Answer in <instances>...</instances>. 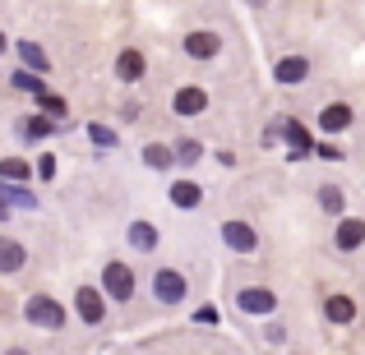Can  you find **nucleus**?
Here are the masks:
<instances>
[{"mask_svg":"<svg viewBox=\"0 0 365 355\" xmlns=\"http://www.w3.org/2000/svg\"><path fill=\"white\" fill-rule=\"evenodd\" d=\"M102 286H107V295H116V300H130L134 295V277L125 263H107V272H102Z\"/></svg>","mask_w":365,"mask_h":355,"instance_id":"f257e3e1","label":"nucleus"},{"mask_svg":"<svg viewBox=\"0 0 365 355\" xmlns=\"http://www.w3.org/2000/svg\"><path fill=\"white\" fill-rule=\"evenodd\" d=\"M236 304H241L245 314H273L277 309V295L264 291V286H245V291L236 295Z\"/></svg>","mask_w":365,"mask_h":355,"instance_id":"f03ea898","label":"nucleus"},{"mask_svg":"<svg viewBox=\"0 0 365 355\" xmlns=\"http://www.w3.org/2000/svg\"><path fill=\"white\" fill-rule=\"evenodd\" d=\"M153 291H158V300H162V304H176V300H185V277L167 267V272L153 277Z\"/></svg>","mask_w":365,"mask_h":355,"instance_id":"7ed1b4c3","label":"nucleus"},{"mask_svg":"<svg viewBox=\"0 0 365 355\" xmlns=\"http://www.w3.org/2000/svg\"><path fill=\"white\" fill-rule=\"evenodd\" d=\"M28 319L42 323V328H61L65 314H61V304H56V300H46V295H33V300H28Z\"/></svg>","mask_w":365,"mask_h":355,"instance_id":"20e7f679","label":"nucleus"},{"mask_svg":"<svg viewBox=\"0 0 365 355\" xmlns=\"http://www.w3.org/2000/svg\"><path fill=\"white\" fill-rule=\"evenodd\" d=\"M310 79V60L305 55H287V60H277V83H287V88H296V83Z\"/></svg>","mask_w":365,"mask_h":355,"instance_id":"39448f33","label":"nucleus"},{"mask_svg":"<svg viewBox=\"0 0 365 355\" xmlns=\"http://www.w3.org/2000/svg\"><path fill=\"white\" fill-rule=\"evenodd\" d=\"M222 240L236 249V254H250V249L259 245V235H255V226H245V222H227L222 226Z\"/></svg>","mask_w":365,"mask_h":355,"instance_id":"423d86ee","label":"nucleus"},{"mask_svg":"<svg viewBox=\"0 0 365 355\" xmlns=\"http://www.w3.org/2000/svg\"><path fill=\"white\" fill-rule=\"evenodd\" d=\"M365 245V222L361 217H342L338 222V249H361Z\"/></svg>","mask_w":365,"mask_h":355,"instance_id":"0eeeda50","label":"nucleus"},{"mask_svg":"<svg viewBox=\"0 0 365 355\" xmlns=\"http://www.w3.org/2000/svg\"><path fill=\"white\" fill-rule=\"evenodd\" d=\"M208 107V92L204 88H180L176 92V116H199Z\"/></svg>","mask_w":365,"mask_h":355,"instance_id":"6e6552de","label":"nucleus"},{"mask_svg":"<svg viewBox=\"0 0 365 355\" xmlns=\"http://www.w3.org/2000/svg\"><path fill=\"white\" fill-rule=\"evenodd\" d=\"M217 46H222V42H217V33H190V37H185V51L195 55V60H208V55H217Z\"/></svg>","mask_w":365,"mask_h":355,"instance_id":"1a4fd4ad","label":"nucleus"},{"mask_svg":"<svg viewBox=\"0 0 365 355\" xmlns=\"http://www.w3.org/2000/svg\"><path fill=\"white\" fill-rule=\"evenodd\" d=\"M319 124H324L329 134L347 129V124H351V107H347V102H333V107H324V111H319Z\"/></svg>","mask_w":365,"mask_h":355,"instance_id":"9d476101","label":"nucleus"},{"mask_svg":"<svg viewBox=\"0 0 365 355\" xmlns=\"http://www.w3.org/2000/svg\"><path fill=\"white\" fill-rule=\"evenodd\" d=\"M79 319H83V323H102V291L79 286Z\"/></svg>","mask_w":365,"mask_h":355,"instance_id":"9b49d317","label":"nucleus"},{"mask_svg":"<svg viewBox=\"0 0 365 355\" xmlns=\"http://www.w3.org/2000/svg\"><path fill=\"white\" fill-rule=\"evenodd\" d=\"M324 314H329L333 323H351V319H356V300H351V295H329Z\"/></svg>","mask_w":365,"mask_h":355,"instance_id":"f8f14e48","label":"nucleus"},{"mask_svg":"<svg viewBox=\"0 0 365 355\" xmlns=\"http://www.w3.org/2000/svg\"><path fill=\"white\" fill-rule=\"evenodd\" d=\"M116 79H125V83L143 79V55H139V51H120V60H116Z\"/></svg>","mask_w":365,"mask_h":355,"instance_id":"ddd939ff","label":"nucleus"},{"mask_svg":"<svg viewBox=\"0 0 365 355\" xmlns=\"http://www.w3.org/2000/svg\"><path fill=\"white\" fill-rule=\"evenodd\" d=\"M199 198H204V189H199V185H190V180L171 185V203H176V208H199Z\"/></svg>","mask_w":365,"mask_h":355,"instance_id":"4468645a","label":"nucleus"},{"mask_svg":"<svg viewBox=\"0 0 365 355\" xmlns=\"http://www.w3.org/2000/svg\"><path fill=\"white\" fill-rule=\"evenodd\" d=\"M19 267H24V245L0 240V272H19Z\"/></svg>","mask_w":365,"mask_h":355,"instance_id":"2eb2a0df","label":"nucleus"},{"mask_svg":"<svg viewBox=\"0 0 365 355\" xmlns=\"http://www.w3.org/2000/svg\"><path fill=\"white\" fill-rule=\"evenodd\" d=\"M130 245L134 249H153V245H158V231H153L148 222H134L130 226Z\"/></svg>","mask_w":365,"mask_h":355,"instance_id":"dca6fc26","label":"nucleus"},{"mask_svg":"<svg viewBox=\"0 0 365 355\" xmlns=\"http://www.w3.org/2000/svg\"><path fill=\"white\" fill-rule=\"evenodd\" d=\"M19 55H24L28 70H46V51H42L37 42H19Z\"/></svg>","mask_w":365,"mask_h":355,"instance_id":"f3484780","label":"nucleus"},{"mask_svg":"<svg viewBox=\"0 0 365 355\" xmlns=\"http://www.w3.org/2000/svg\"><path fill=\"white\" fill-rule=\"evenodd\" d=\"M33 176V166L28 161H19V157H5L0 161V180H28Z\"/></svg>","mask_w":365,"mask_h":355,"instance_id":"a211bd4d","label":"nucleus"},{"mask_svg":"<svg viewBox=\"0 0 365 355\" xmlns=\"http://www.w3.org/2000/svg\"><path fill=\"white\" fill-rule=\"evenodd\" d=\"M171 157L176 152H167V148H143V161H148L153 171H162V166H171Z\"/></svg>","mask_w":365,"mask_h":355,"instance_id":"6ab92c4d","label":"nucleus"},{"mask_svg":"<svg viewBox=\"0 0 365 355\" xmlns=\"http://www.w3.org/2000/svg\"><path fill=\"white\" fill-rule=\"evenodd\" d=\"M319 203L329 208V213H342V189H338V185H324V189H319Z\"/></svg>","mask_w":365,"mask_h":355,"instance_id":"aec40b11","label":"nucleus"},{"mask_svg":"<svg viewBox=\"0 0 365 355\" xmlns=\"http://www.w3.org/2000/svg\"><path fill=\"white\" fill-rule=\"evenodd\" d=\"M88 139L98 143V148H111V143H116V129H107V124H88Z\"/></svg>","mask_w":365,"mask_h":355,"instance_id":"412c9836","label":"nucleus"},{"mask_svg":"<svg viewBox=\"0 0 365 355\" xmlns=\"http://www.w3.org/2000/svg\"><path fill=\"white\" fill-rule=\"evenodd\" d=\"M287 139L296 143V152H310V148H314V143H310V134H305L301 124H287Z\"/></svg>","mask_w":365,"mask_h":355,"instance_id":"4be33fe9","label":"nucleus"},{"mask_svg":"<svg viewBox=\"0 0 365 355\" xmlns=\"http://www.w3.org/2000/svg\"><path fill=\"white\" fill-rule=\"evenodd\" d=\"M37 102H42V111H51V116H65V102L56 97V92H46V88H42V92H37Z\"/></svg>","mask_w":365,"mask_h":355,"instance_id":"5701e85b","label":"nucleus"},{"mask_svg":"<svg viewBox=\"0 0 365 355\" xmlns=\"http://www.w3.org/2000/svg\"><path fill=\"white\" fill-rule=\"evenodd\" d=\"M199 152H204V148H199V143H195V139H185V143H176V157H180V161H199Z\"/></svg>","mask_w":365,"mask_h":355,"instance_id":"b1692460","label":"nucleus"},{"mask_svg":"<svg viewBox=\"0 0 365 355\" xmlns=\"http://www.w3.org/2000/svg\"><path fill=\"white\" fill-rule=\"evenodd\" d=\"M14 88H24V92H42V79H37V74H14Z\"/></svg>","mask_w":365,"mask_h":355,"instance_id":"393cba45","label":"nucleus"},{"mask_svg":"<svg viewBox=\"0 0 365 355\" xmlns=\"http://www.w3.org/2000/svg\"><path fill=\"white\" fill-rule=\"evenodd\" d=\"M24 134H33V139H46V134H51V120H28Z\"/></svg>","mask_w":365,"mask_h":355,"instance_id":"a878e982","label":"nucleus"},{"mask_svg":"<svg viewBox=\"0 0 365 355\" xmlns=\"http://www.w3.org/2000/svg\"><path fill=\"white\" fill-rule=\"evenodd\" d=\"M9 198H14V203H19V208H33V203H37V198H33V194H28V189H9Z\"/></svg>","mask_w":365,"mask_h":355,"instance_id":"bb28decb","label":"nucleus"},{"mask_svg":"<svg viewBox=\"0 0 365 355\" xmlns=\"http://www.w3.org/2000/svg\"><path fill=\"white\" fill-rule=\"evenodd\" d=\"M33 171H37V176H42V180H51V176H56V161H51V157H42V161H37Z\"/></svg>","mask_w":365,"mask_h":355,"instance_id":"cd10ccee","label":"nucleus"},{"mask_svg":"<svg viewBox=\"0 0 365 355\" xmlns=\"http://www.w3.org/2000/svg\"><path fill=\"white\" fill-rule=\"evenodd\" d=\"M0 217H5V198H0Z\"/></svg>","mask_w":365,"mask_h":355,"instance_id":"c85d7f7f","label":"nucleus"},{"mask_svg":"<svg viewBox=\"0 0 365 355\" xmlns=\"http://www.w3.org/2000/svg\"><path fill=\"white\" fill-rule=\"evenodd\" d=\"M0 51H5V37H0Z\"/></svg>","mask_w":365,"mask_h":355,"instance_id":"c756f323","label":"nucleus"}]
</instances>
